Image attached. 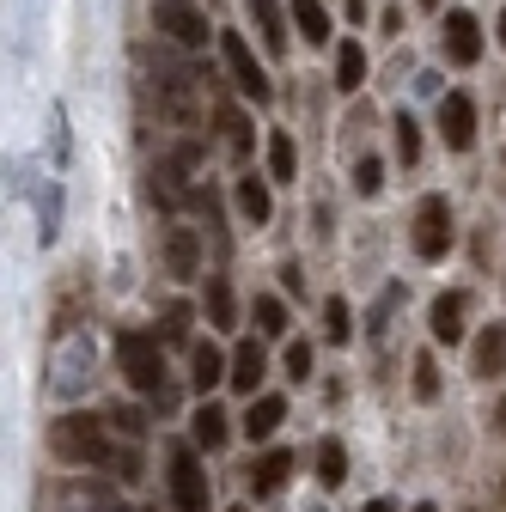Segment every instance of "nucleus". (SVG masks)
<instances>
[{
	"instance_id": "4",
	"label": "nucleus",
	"mask_w": 506,
	"mask_h": 512,
	"mask_svg": "<svg viewBox=\"0 0 506 512\" xmlns=\"http://www.w3.org/2000/svg\"><path fill=\"white\" fill-rule=\"evenodd\" d=\"M220 61H226V74L238 80V92H244V98H257V104H269V98H275V80L257 68V55H250V43H244L238 31H220Z\"/></svg>"
},
{
	"instance_id": "17",
	"label": "nucleus",
	"mask_w": 506,
	"mask_h": 512,
	"mask_svg": "<svg viewBox=\"0 0 506 512\" xmlns=\"http://www.w3.org/2000/svg\"><path fill=\"white\" fill-rule=\"evenodd\" d=\"M269 208H275V202H269V183H263V177H238V214H244L250 226H263Z\"/></svg>"
},
{
	"instance_id": "3",
	"label": "nucleus",
	"mask_w": 506,
	"mask_h": 512,
	"mask_svg": "<svg viewBox=\"0 0 506 512\" xmlns=\"http://www.w3.org/2000/svg\"><path fill=\"white\" fill-rule=\"evenodd\" d=\"M409 244H415V256H421V263H439V256L452 250V202H446V196H421Z\"/></svg>"
},
{
	"instance_id": "37",
	"label": "nucleus",
	"mask_w": 506,
	"mask_h": 512,
	"mask_svg": "<svg viewBox=\"0 0 506 512\" xmlns=\"http://www.w3.org/2000/svg\"><path fill=\"white\" fill-rule=\"evenodd\" d=\"M500 43H506V13H500Z\"/></svg>"
},
{
	"instance_id": "35",
	"label": "nucleus",
	"mask_w": 506,
	"mask_h": 512,
	"mask_svg": "<svg viewBox=\"0 0 506 512\" xmlns=\"http://www.w3.org/2000/svg\"><path fill=\"white\" fill-rule=\"evenodd\" d=\"M494 427H500V433H506V397H500V403H494Z\"/></svg>"
},
{
	"instance_id": "40",
	"label": "nucleus",
	"mask_w": 506,
	"mask_h": 512,
	"mask_svg": "<svg viewBox=\"0 0 506 512\" xmlns=\"http://www.w3.org/2000/svg\"><path fill=\"white\" fill-rule=\"evenodd\" d=\"M232 512H244V506H232Z\"/></svg>"
},
{
	"instance_id": "5",
	"label": "nucleus",
	"mask_w": 506,
	"mask_h": 512,
	"mask_svg": "<svg viewBox=\"0 0 506 512\" xmlns=\"http://www.w3.org/2000/svg\"><path fill=\"white\" fill-rule=\"evenodd\" d=\"M171 500L177 512H208V470L189 445H171Z\"/></svg>"
},
{
	"instance_id": "13",
	"label": "nucleus",
	"mask_w": 506,
	"mask_h": 512,
	"mask_svg": "<svg viewBox=\"0 0 506 512\" xmlns=\"http://www.w3.org/2000/svg\"><path fill=\"white\" fill-rule=\"evenodd\" d=\"M189 366H196V372H189V384H196L202 397L214 391L220 378H232V360H226V354H220L214 342H196V348H189Z\"/></svg>"
},
{
	"instance_id": "28",
	"label": "nucleus",
	"mask_w": 506,
	"mask_h": 512,
	"mask_svg": "<svg viewBox=\"0 0 506 512\" xmlns=\"http://www.w3.org/2000/svg\"><path fill=\"white\" fill-rule=\"evenodd\" d=\"M391 128H397V159L415 165V159H421V128H415V116H397Z\"/></svg>"
},
{
	"instance_id": "36",
	"label": "nucleus",
	"mask_w": 506,
	"mask_h": 512,
	"mask_svg": "<svg viewBox=\"0 0 506 512\" xmlns=\"http://www.w3.org/2000/svg\"><path fill=\"white\" fill-rule=\"evenodd\" d=\"M366 512H397V506L391 500H366Z\"/></svg>"
},
{
	"instance_id": "15",
	"label": "nucleus",
	"mask_w": 506,
	"mask_h": 512,
	"mask_svg": "<svg viewBox=\"0 0 506 512\" xmlns=\"http://www.w3.org/2000/svg\"><path fill=\"white\" fill-rule=\"evenodd\" d=\"M470 372H476V378H500V372H506V324H488V330H482Z\"/></svg>"
},
{
	"instance_id": "10",
	"label": "nucleus",
	"mask_w": 506,
	"mask_h": 512,
	"mask_svg": "<svg viewBox=\"0 0 506 512\" xmlns=\"http://www.w3.org/2000/svg\"><path fill=\"white\" fill-rule=\"evenodd\" d=\"M263 372H269V348H263V336H250V342H238V354H232V391H244V397H257V384H263Z\"/></svg>"
},
{
	"instance_id": "26",
	"label": "nucleus",
	"mask_w": 506,
	"mask_h": 512,
	"mask_svg": "<svg viewBox=\"0 0 506 512\" xmlns=\"http://www.w3.org/2000/svg\"><path fill=\"white\" fill-rule=\"evenodd\" d=\"M257 336H287V305L281 299H257Z\"/></svg>"
},
{
	"instance_id": "2",
	"label": "nucleus",
	"mask_w": 506,
	"mask_h": 512,
	"mask_svg": "<svg viewBox=\"0 0 506 512\" xmlns=\"http://www.w3.org/2000/svg\"><path fill=\"white\" fill-rule=\"evenodd\" d=\"M116 360H122V372H129L135 391H147V397L171 391V384H165V342H159V330H122L116 336Z\"/></svg>"
},
{
	"instance_id": "9",
	"label": "nucleus",
	"mask_w": 506,
	"mask_h": 512,
	"mask_svg": "<svg viewBox=\"0 0 506 512\" xmlns=\"http://www.w3.org/2000/svg\"><path fill=\"white\" fill-rule=\"evenodd\" d=\"M464 317H470V293H439L433 299V311H427V330H433V342H458L464 336Z\"/></svg>"
},
{
	"instance_id": "12",
	"label": "nucleus",
	"mask_w": 506,
	"mask_h": 512,
	"mask_svg": "<svg viewBox=\"0 0 506 512\" xmlns=\"http://www.w3.org/2000/svg\"><path fill=\"white\" fill-rule=\"evenodd\" d=\"M287 476H293V452H263L257 464H250V494L269 500V494L287 488Z\"/></svg>"
},
{
	"instance_id": "34",
	"label": "nucleus",
	"mask_w": 506,
	"mask_h": 512,
	"mask_svg": "<svg viewBox=\"0 0 506 512\" xmlns=\"http://www.w3.org/2000/svg\"><path fill=\"white\" fill-rule=\"evenodd\" d=\"M116 476H122V482H141V458L129 452V458H122V464H116Z\"/></svg>"
},
{
	"instance_id": "14",
	"label": "nucleus",
	"mask_w": 506,
	"mask_h": 512,
	"mask_svg": "<svg viewBox=\"0 0 506 512\" xmlns=\"http://www.w3.org/2000/svg\"><path fill=\"white\" fill-rule=\"evenodd\" d=\"M281 421H287V403H281V397H250V409H244V421H238V427H244V439H250V445H257V439H269Z\"/></svg>"
},
{
	"instance_id": "25",
	"label": "nucleus",
	"mask_w": 506,
	"mask_h": 512,
	"mask_svg": "<svg viewBox=\"0 0 506 512\" xmlns=\"http://www.w3.org/2000/svg\"><path fill=\"white\" fill-rule=\"evenodd\" d=\"M360 80H366V49H360V43H342V49H336V86L354 92Z\"/></svg>"
},
{
	"instance_id": "31",
	"label": "nucleus",
	"mask_w": 506,
	"mask_h": 512,
	"mask_svg": "<svg viewBox=\"0 0 506 512\" xmlns=\"http://www.w3.org/2000/svg\"><path fill=\"white\" fill-rule=\"evenodd\" d=\"M354 189H360V196H378V189H385V165H378V159H360V165H354Z\"/></svg>"
},
{
	"instance_id": "20",
	"label": "nucleus",
	"mask_w": 506,
	"mask_h": 512,
	"mask_svg": "<svg viewBox=\"0 0 506 512\" xmlns=\"http://www.w3.org/2000/svg\"><path fill=\"white\" fill-rule=\"evenodd\" d=\"M293 25L305 31V43H330V13H324V0H293Z\"/></svg>"
},
{
	"instance_id": "33",
	"label": "nucleus",
	"mask_w": 506,
	"mask_h": 512,
	"mask_svg": "<svg viewBox=\"0 0 506 512\" xmlns=\"http://www.w3.org/2000/svg\"><path fill=\"white\" fill-rule=\"evenodd\" d=\"M110 421H116V427H122V433H141V427H147V421H141V409H116V415H110Z\"/></svg>"
},
{
	"instance_id": "29",
	"label": "nucleus",
	"mask_w": 506,
	"mask_h": 512,
	"mask_svg": "<svg viewBox=\"0 0 506 512\" xmlns=\"http://www.w3.org/2000/svg\"><path fill=\"white\" fill-rule=\"evenodd\" d=\"M37 232H43V244H55V226H61V189H43V196H37Z\"/></svg>"
},
{
	"instance_id": "30",
	"label": "nucleus",
	"mask_w": 506,
	"mask_h": 512,
	"mask_svg": "<svg viewBox=\"0 0 506 512\" xmlns=\"http://www.w3.org/2000/svg\"><path fill=\"white\" fill-rule=\"evenodd\" d=\"M415 397H421V403H433V397H439V366H433V354H421V360H415Z\"/></svg>"
},
{
	"instance_id": "22",
	"label": "nucleus",
	"mask_w": 506,
	"mask_h": 512,
	"mask_svg": "<svg viewBox=\"0 0 506 512\" xmlns=\"http://www.w3.org/2000/svg\"><path fill=\"white\" fill-rule=\"evenodd\" d=\"M226 409H214V403H202L196 409V445H202V452H220V445H226Z\"/></svg>"
},
{
	"instance_id": "38",
	"label": "nucleus",
	"mask_w": 506,
	"mask_h": 512,
	"mask_svg": "<svg viewBox=\"0 0 506 512\" xmlns=\"http://www.w3.org/2000/svg\"><path fill=\"white\" fill-rule=\"evenodd\" d=\"M415 512H439V506H415Z\"/></svg>"
},
{
	"instance_id": "32",
	"label": "nucleus",
	"mask_w": 506,
	"mask_h": 512,
	"mask_svg": "<svg viewBox=\"0 0 506 512\" xmlns=\"http://www.w3.org/2000/svg\"><path fill=\"white\" fill-rule=\"evenodd\" d=\"M287 378H299V384L311 378V342H293L287 348Z\"/></svg>"
},
{
	"instance_id": "11",
	"label": "nucleus",
	"mask_w": 506,
	"mask_h": 512,
	"mask_svg": "<svg viewBox=\"0 0 506 512\" xmlns=\"http://www.w3.org/2000/svg\"><path fill=\"white\" fill-rule=\"evenodd\" d=\"M446 55L458 61V68H470V61L482 55V25H476V13H464V7L446 13Z\"/></svg>"
},
{
	"instance_id": "23",
	"label": "nucleus",
	"mask_w": 506,
	"mask_h": 512,
	"mask_svg": "<svg viewBox=\"0 0 506 512\" xmlns=\"http://www.w3.org/2000/svg\"><path fill=\"white\" fill-rule=\"evenodd\" d=\"M269 177H275V183L299 177V153H293V135H287V128H275V135H269Z\"/></svg>"
},
{
	"instance_id": "1",
	"label": "nucleus",
	"mask_w": 506,
	"mask_h": 512,
	"mask_svg": "<svg viewBox=\"0 0 506 512\" xmlns=\"http://www.w3.org/2000/svg\"><path fill=\"white\" fill-rule=\"evenodd\" d=\"M49 452H55L61 464L98 470V464H110V433H104L98 415H61V421L49 427Z\"/></svg>"
},
{
	"instance_id": "19",
	"label": "nucleus",
	"mask_w": 506,
	"mask_h": 512,
	"mask_svg": "<svg viewBox=\"0 0 506 512\" xmlns=\"http://www.w3.org/2000/svg\"><path fill=\"white\" fill-rule=\"evenodd\" d=\"M232 317H238L232 281H226V275H208V324H214V330H232Z\"/></svg>"
},
{
	"instance_id": "16",
	"label": "nucleus",
	"mask_w": 506,
	"mask_h": 512,
	"mask_svg": "<svg viewBox=\"0 0 506 512\" xmlns=\"http://www.w3.org/2000/svg\"><path fill=\"white\" fill-rule=\"evenodd\" d=\"M244 7H250V19H257V31H263L269 55H281V49H287V25H281V7H275V0H244Z\"/></svg>"
},
{
	"instance_id": "21",
	"label": "nucleus",
	"mask_w": 506,
	"mask_h": 512,
	"mask_svg": "<svg viewBox=\"0 0 506 512\" xmlns=\"http://www.w3.org/2000/svg\"><path fill=\"white\" fill-rule=\"evenodd\" d=\"M318 482H324V488H342V482H348V445H342V439H324V445H318Z\"/></svg>"
},
{
	"instance_id": "7",
	"label": "nucleus",
	"mask_w": 506,
	"mask_h": 512,
	"mask_svg": "<svg viewBox=\"0 0 506 512\" xmlns=\"http://www.w3.org/2000/svg\"><path fill=\"white\" fill-rule=\"evenodd\" d=\"M439 141H446L452 153H470V141H476V104L464 92L439 98Z\"/></svg>"
},
{
	"instance_id": "27",
	"label": "nucleus",
	"mask_w": 506,
	"mask_h": 512,
	"mask_svg": "<svg viewBox=\"0 0 506 512\" xmlns=\"http://www.w3.org/2000/svg\"><path fill=\"white\" fill-rule=\"evenodd\" d=\"M324 336H330V342H348V336H354V317H348V299H330V305H324Z\"/></svg>"
},
{
	"instance_id": "18",
	"label": "nucleus",
	"mask_w": 506,
	"mask_h": 512,
	"mask_svg": "<svg viewBox=\"0 0 506 512\" xmlns=\"http://www.w3.org/2000/svg\"><path fill=\"white\" fill-rule=\"evenodd\" d=\"M214 116H220V141H226V153H232V159L244 165V159H250V122H244V116H238L232 104H220Z\"/></svg>"
},
{
	"instance_id": "8",
	"label": "nucleus",
	"mask_w": 506,
	"mask_h": 512,
	"mask_svg": "<svg viewBox=\"0 0 506 512\" xmlns=\"http://www.w3.org/2000/svg\"><path fill=\"white\" fill-rule=\"evenodd\" d=\"M196 269H202V238H196V226H171L165 232V275L189 281Z\"/></svg>"
},
{
	"instance_id": "39",
	"label": "nucleus",
	"mask_w": 506,
	"mask_h": 512,
	"mask_svg": "<svg viewBox=\"0 0 506 512\" xmlns=\"http://www.w3.org/2000/svg\"><path fill=\"white\" fill-rule=\"evenodd\" d=\"M421 7H439V0H421Z\"/></svg>"
},
{
	"instance_id": "6",
	"label": "nucleus",
	"mask_w": 506,
	"mask_h": 512,
	"mask_svg": "<svg viewBox=\"0 0 506 512\" xmlns=\"http://www.w3.org/2000/svg\"><path fill=\"white\" fill-rule=\"evenodd\" d=\"M153 31L171 37L177 49H202V43H208V19L189 7V0H165V7L153 13Z\"/></svg>"
},
{
	"instance_id": "24",
	"label": "nucleus",
	"mask_w": 506,
	"mask_h": 512,
	"mask_svg": "<svg viewBox=\"0 0 506 512\" xmlns=\"http://www.w3.org/2000/svg\"><path fill=\"white\" fill-rule=\"evenodd\" d=\"M189 317H196V311H189L183 299L159 311V342H165V348H183V342H189Z\"/></svg>"
}]
</instances>
